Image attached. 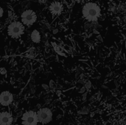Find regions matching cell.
I'll list each match as a JSON object with an SVG mask.
<instances>
[{
	"label": "cell",
	"mask_w": 126,
	"mask_h": 125,
	"mask_svg": "<svg viewBox=\"0 0 126 125\" xmlns=\"http://www.w3.org/2000/svg\"><path fill=\"white\" fill-rule=\"evenodd\" d=\"M83 18L88 21H97L101 15V9L94 2H87L82 9Z\"/></svg>",
	"instance_id": "6da1fadb"
},
{
	"label": "cell",
	"mask_w": 126,
	"mask_h": 125,
	"mask_svg": "<svg viewBox=\"0 0 126 125\" xmlns=\"http://www.w3.org/2000/svg\"><path fill=\"white\" fill-rule=\"evenodd\" d=\"M24 31V25L19 21H13L10 24L7 28L8 35L13 38H19Z\"/></svg>",
	"instance_id": "7a4b0ae2"
},
{
	"label": "cell",
	"mask_w": 126,
	"mask_h": 125,
	"mask_svg": "<svg viewBox=\"0 0 126 125\" xmlns=\"http://www.w3.org/2000/svg\"><path fill=\"white\" fill-rule=\"evenodd\" d=\"M37 116H38V122L43 125L49 123L52 119V113L51 110L47 108H41L37 112Z\"/></svg>",
	"instance_id": "3957f363"
},
{
	"label": "cell",
	"mask_w": 126,
	"mask_h": 125,
	"mask_svg": "<svg viewBox=\"0 0 126 125\" xmlns=\"http://www.w3.org/2000/svg\"><path fill=\"white\" fill-rule=\"evenodd\" d=\"M21 21L24 24L27 26H30L33 24L37 20L36 13L32 10H24L21 15Z\"/></svg>",
	"instance_id": "277c9868"
},
{
	"label": "cell",
	"mask_w": 126,
	"mask_h": 125,
	"mask_svg": "<svg viewBox=\"0 0 126 125\" xmlns=\"http://www.w3.org/2000/svg\"><path fill=\"white\" fill-rule=\"evenodd\" d=\"M23 125H37L38 122L37 113L30 111L24 113L21 118Z\"/></svg>",
	"instance_id": "5b68a950"
},
{
	"label": "cell",
	"mask_w": 126,
	"mask_h": 125,
	"mask_svg": "<svg viewBox=\"0 0 126 125\" xmlns=\"http://www.w3.org/2000/svg\"><path fill=\"white\" fill-rule=\"evenodd\" d=\"M13 101V94L9 91H3L0 94V104L3 106L10 105Z\"/></svg>",
	"instance_id": "8992f818"
},
{
	"label": "cell",
	"mask_w": 126,
	"mask_h": 125,
	"mask_svg": "<svg viewBox=\"0 0 126 125\" xmlns=\"http://www.w3.org/2000/svg\"><path fill=\"white\" fill-rule=\"evenodd\" d=\"M49 11L50 13L54 15H60L63 11V5L61 2L58 1H54L49 5Z\"/></svg>",
	"instance_id": "52a82bcc"
},
{
	"label": "cell",
	"mask_w": 126,
	"mask_h": 125,
	"mask_svg": "<svg viewBox=\"0 0 126 125\" xmlns=\"http://www.w3.org/2000/svg\"><path fill=\"white\" fill-rule=\"evenodd\" d=\"M13 116L8 112L0 113V125H11L13 123Z\"/></svg>",
	"instance_id": "ba28073f"
},
{
	"label": "cell",
	"mask_w": 126,
	"mask_h": 125,
	"mask_svg": "<svg viewBox=\"0 0 126 125\" xmlns=\"http://www.w3.org/2000/svg\"><path fill=\"white\" fill-rule=\"evenodd\" d=\"M31 39L32 41L34 42V43H39L40 41H41V35H40V33L38 30L35 29L31 33Z\"/></svg>",
	"instance_id": "9c48e42d"
},
{
	"label": "cell",
	"mask_w": 126,
	"mask_h": 125,
	"mask_svg": "<svg viewBox=\"0 0 126 125\" xmlns=\"http://www.w3.org/2000/svg\"><path fill=\"white\" fill-rule=\"evenodd\" d=\"M3 13H4V10H3V9L0 7V18H1V16L3 15Z\"/></svg>",
	"instance_id": "30bf717a"
}]
</instances>
